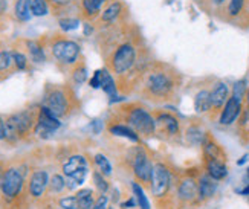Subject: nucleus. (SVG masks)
Segmentation results:
<instances>
[{"label":"nucleus","instance_id":"obj_1","mask_svg":"<svg viewBox=\"0 0 249 209\" xmlns=\"http://www.w3.org/2000/svg\"><path fill=\"white\" fill-rule=\"evenodd\" d=\"M182 86V75L170 64L151 61L138 84L142 100L153 104L175 103Z\"/></svg>","mask_w":249,"mask_h":209},{"label":"nucleus","instance_id":"obj_2","mask_svg":"<svg viewBox=\"0 0 249 209\" xmlns=\"http://www.w3.org/2000/svg\"><path fill=\"white\" fill-rule=\"evenodd\" d=\"M180 173L176 171L165 160H156L153 163L150 182V192L158 209H178L176 190Z\"/></svg>","mask_w":249,"mask_h":209},{"label":"nucleus","instance_id":"obj_3","mask_svg":"<svg viewBox=\"0 0 249 209\" xmlns=\"http://www.w3.org/2000/svg\"><path fill=\"white\" fill-rule=\"evenodd\" d=\"M118 115L121 116L123 122L132 127L139 138H153L156 135V124L153 113L148 112L142 104L139 103H127L124 105H120L116 108Z\"/></svg>","mask_w":249,"mask_h":209},{"label":"nucleus","instance_id":"obj_4","mask_svg":"<svg viewBox=\"0 0 249 209\" xmlns=\"http://www.w3.org/2000/svg\"><path fill=\"white\" fill-rule=\"evenodd\" d=\"M127 168L132 170L135 180L145 190H150L151 182V171H153V160H151L150 151L138 144L136 147L127 151Z\"/></svg>","mask_w":249,"mask_h":209},{"label":"nucleus","instance_id":"obj_5","mask_svg":"<svg viewBox=\"0 0 249 209\" xmlns=\"http://www.w3.org/2000/svg\"><path fill=\"white\" fill-rule=\"evenodd\" d=\"M199 173H196V174L180 173L178 190H176L178 209H187V208L202 205L200 199H199V186H197V174Z\"/></svg>","mask_w":249,"mask_h":209},{"label":"nucleus","instance_id":"obj_6","mask_svg":"<svg viewBox=\"0 0 249 209\" xmlns=\"http://www.w3.org/2000/svg\"><path fill=\"white\" fill-rule=\"evenodd\" d=\"M153 118L156 124V135L162 136L164 139H175L180 136L182 124L175 112H171V110H155Z\"/></svg>","mask_w":249,"mask_h":209},{"label":"nucleus","instance_id":"obj_7","mask_svg":"<svg viewBox=\"0 0 249 209\" xmlns=\"http://www.w3.org/2000/svg\"><path fill=\"white\" fill-rule=\"evenodd\" d=\"M36 121L34 115L29 110H23V112H18L16 115H11L8 121L5 122L6 125V139L9 140H16L17 138L26 135L31 128L36 127Z\"/></svg>","mask_w":249,"mask_h":209},{"label":"nucleus","instance_id":"obj_8","mask_svg":"<svg viewBox=\"0 0 249 209\" xmlns=\"http://www.w3.org/2000/svg\"><path fill=\"white\" fill-rule=\"evenodd\" d=\"M61 127V122L58 121V118L53 115L51 110L45 105L40 108V115H38V121L34 127L36 135L41 139H49L52 138V135Z\"/></svg>","mask_w":249,"mask_h":209},{"label":"nucleus","instance_id":"obj_9","mask_svg":"<svg viewBox=\"0 0 249 209\" xmlns=\"http://www.w3.org/2000/svg\"><path fill=\"white\" fill-rule=\"evenodd\" d=\"M52 55L60 63L73 64L80 55V46L75 41H71V40H60L57 43H53Z\"/></svg>","mask_w":249,"mask_h":209},{"label":"nucleus","instance_id":"obj_10","mask_svg":"<svg viewBox=\"0 0 249 209\" xmlns=\"http://www.w3.org/2000/svg\"><path fill=\"white\" fill-rule=\"evenodd\" d=\"M23 188V174L17 168H9L2 179V192L6 199H14Z\"/></svg>","mask_w":249,"mask_h":209},{"label":"nucleus","instance_id":"obj_11","mask_svg":"<svg viewBox=\"0 0 249 209\" xmlns=\"http://www.w3.org/2000/svg\"><path fill=\"white\" fill-rule=\"evenodd\" d=\"M211 92V110H210V118L214 119L217 115H220L223 105L226 104L230 98V87L223 81H215L213 87L210 89Z\"/></svg>","mask_w":249,"mask_h":209},{"label":"nucleus","instance_id":"obj_12","mask_svg":"<svg viewBox=\"0 0 249 209\" xmlns=\"http://www.w3.org/2000/svg\"><path fill=\"white\" fill-rule=\"evenodd\" d=\"M45 105L55 115L57 118H63L68 115L69 110V98L61 89H52L46 95Z\"/></svg>","mask_w":249,"mask_h":209},{"label":"nucleus","instance_id":"obj_13","mask_svg":"<svg viewBox=\"0 0 249 209\" xmlns=\"http://www.w3.org/2000/svg\"><path fill=\"white\" fill-rule=\"evenodd\" d=\"M243 105H245L243 103L237 101L235 98L230 96L219 115V124L220 125H232L235 121L239 119L242 110H243Z\"/></svg>","mask_w":249,"mask_h":209},{"label":"nucleus","instance_id":"obj_14","mask_svg":"<svg viewBox=\"0 0 249 209\" xmlns=\"http://www.w3.org/2000/svg\"><path fill=\"white\" fill-rule=\"evenodd\" d=\"M197 186H199L200 203H205L211 200L215 191H217V180L213 179L207 171H200L197 174Z\"/></svg>","mask_w":249,"mask_h":209},{"label":"nucleus","instance_id":"obj_15","mask_svg":"<svg viewBox=\"0 0 249 209\" xmlns=\"http://www.w3.org/2000/svg\"><path fill=\"white\" fill-rule=\"evenodd\" d=\"M246 6H248V0H228V3L222 9V13H225L223 20L239 21L242 18H246V21H249L246 14Z\"/></svg>","mask_w":249,"mask_h":209},{"label":"nucleus","instance_id":"obj_16","mask_svg":"<svg viewBox=\"0 0 249 209\" xmlns=\"http://www.w3.org/2000/svg\"><path fill=\"white\" fill-rule=\"evenodd\" d=\"M202 150H203V159H220L226 162V153L223 147L217 144V140L211 136V133H208L207 138H205Z\"/></svg>","mask_w":249,"mask_h":209},{"label":"nucleus","instance_id":"obj_17","mask_svg":"<svg viewBox=\"0 0 249 209\" xmlns=\"http://www.w3.org/2000/svg\"><path fill=\"white\" fill-rule=\"evenodd\" d=\"M49 185L48 180V173L46 171H36L31 175L29 180V192L34 199H40V197L45 194L46 186Z\"/></svg>","mask_w":249,"mask_h":209},{"label":"nucleus","instance_id":"obj_18","mask_svg":"<svg viewBox=\"0 0 249 209\" xmlns=\"http://www.w3.org/2000/svg\"><path fill=\"white\" fill-rule=\"evenodd\" d=\"M203 170L217 182L223 180L226 175H228V167H226V162L220 160V159H203Z\"/></svg>","mask_w":249,"mask_h":209},{"label":"nucleus","instance_id":"obj_19","mask_svg":"<svg viewBox=\"0 0 249 209\" xmlns=\"http://www.w3.org/2000/svg\"><path fill=\"white\" fill-rule=\"evenodd\" d=\"M208 131H205L202 128V125L199 124H191L185 128V133H183V138H185L187 144L193 145V147H202L205 138H207Z\"/></svg>","mask_w":249,"mask_h":209},{"label":"nucleus","instance_id":"obj_20","mask_svg":"<svg viewBox=\"0 0 249 209\" xmlns=\"http://www.w3.org/2000/svg\"><path fill=\"white\" fill-rule=\"evenodd\" d=\"M109 131H110L112 135H115V136H121V138H125L128 140H132L133 144H141L139 135L136 133V131L132 127H128L124 122H115V124H112L109 127Z\"/></svg>","mask_w":249,"mask_h":209},{"label":"nucleus","instance_id":"obj_21","mask_svg":"<svg viewBox=\"0 0 249 209\" xmlns=\"http://www.w3.org/2000/svg\"><path fill=\"white\" fill-rule=\"evenodd\" d=\"M194 110L199 113H210L211 110V92L210 89H200L194 95Z\"/></svg>","mask_w":249,"mask_h":209},{"label":"nucleus","instance_id":"obj_22","mask_svg":"<svg viewBox=\"0 0 249 209\" xmlns=\"http://www.w3.org/2000/svg\"><path fill=\"white\" fill-rule=\"evenodd\" d=\"M125 13V6L120 0H115L109 6H107L103 13H101V20L106 21V23H112V21L118 20L121 17V14Z\"/></svg>","mask_w":249,"mask_h":209},{"label":"nucleus","instance_id":"obj_23","mask_svg":"<svg viewBox=\"0 0 249 209\" xmlns=\"http://www.w3.org/2000/svg\"><path fill=\"white\" fill-rule=\"evenodd\" d=\"M84 168H88V160H86L83 156H71L68 159V162L63 165V173L66 177H69V175L75 174L80 170H84Z\"/></svg>","mask_w":249,"mask_h":209},{"label":"nucleus","instance_id":"obj_24","mask_svg":"<svg viewBox=\"0 0 249 209\" xmlns=\"http://www.w3.org/2000/svg\"><path fill=\"white\" fill-rule=\"evenodd\" d=\"M101 87L103 90L109 95L112 100L116 98V93H118V84L115 83L112 73L107 70V69H103V81H101Z\"/></svg>","mask_w":249,"mask_h":209},{"label":"nucleus","instance_id":"obj_25","mask_svg":"<svg viewBox=\"0 0 249 209\" xmlns=\"http://www.w3.org/2000/svg\"><path fill=\"white\" fill-rule=\"evenodd\" d=\"M77 200H78V208L80 209H92L95 205V192L92 190H81L77 192Z\"/></svg>","mask_w":249,"mask_h":209},{"label":"nucleus","instance_id":"obj_26","mask_svg":"<svg viewBox=\"0 0 249 209\" xmlns=\"http://www.w3.org/2000/svg\"><path fill=\"white\" fill-rule=\"evenodd\" d=\"M31 2L32 0H17L16 3V17L20 21H28L31 18Z\"/></svg>","mask_w":249,"mask_h":209},{"label":"nucleus","instance_id":"obj_27","mask_svg":"<svg viewBox=\"0 0 249 209\" xmlns=\"http://www.w3.org/2000/svg\"><path fill=\"white\" fill-rule=\"evenodd\" d=\"M132 190H133V194H135V199L138 200L139 208L141 209H150V203H148L147 197L144 194V188L136 180L132 182Z\"/></svg>","mask_w":249,"mask_h":209},{"label":"nucleus","instance_id":"obj_28","mask_svg":"<svg viewBox=\"0 0 249 209\" xmlns=\"http://www.w3.org/2000/svg\"><path fill=\"white\" fill-rule=\"evenodd\" d=\"M109 2V0H83V8L86 11V14L95 17L100 13V9L103 6V3Z\"/></svg>","mask_w":249,"mask_h":209},{"label":"nucleus","instance_id":"obj_29","mask_svg":"<svg viewBox=\"0 0 249 209\" xmlns=\"http://www.w3.org/2000/svg\"><path fill=\"white\" fill-rule=\"evenodd\" d=\"M246 92H248V86H246V80H240L237 81L234 86H232V98H235L237 101H240L245 104V100H246Z\"/></svg>","mask_w":249,"mask_h":209},{"label":"nucleus","instance_id":"obj_30","mask_svg":"<svg viewBox=\"0 0 249 209\" xmlns=\"http://www.w3.org/2000/svg\"><path fill=\"white\" fill-rule=\"evenodd\" d=\"M31 13L32 16L43 17L48 14V3L46 0H32L31 2Z\"/></svg>","mask_w":249,"mask_h":209},{"label":"nucleus","instance_id":"obj_31","mask_svg":"<svg viewBox=\"0 0 249 209\" xmlns=\"http://www.w3.org/2000/svg\"><path fill=\"white\" fill-rule=\"evenodd\" d=\"M93 183L101 194H107V191H109V182L106 180V175L101 171L93 173Z\"/></svg>","mask_w":249,"mask_h":209},{"label":"nucleus","instance_id":"obj_32","mask_svg":"<svg viewBox=\"0 0 249 209\" xmlns=\"http://www.w3.org/2000/svg\"><path fill=\"white\" fill-rule=\"evenodd\" d=\"M95 163H96V167H98V170L104 175H110L112 174V165H110L109 160H107V157L104 155H96L95 156Z\"/></svg>","mask_w":249,"mask_h":209},{"label":"nucleus","instance_id":"obj_33","mask_svg":"<svg viewBox=\"0 0 249 209\" xmlns=\"http://www.w3.org/2000/svg\"><path fill=\"white\" fill-rule=\"evenodd\" d=\"M64 186H66V180L63 179V175L53 174L51 177V180H49V190L52 192H61L64 190Z\"/></svg>","mask_w":249,"mask_h":209},{"label":"nucleus","instance_id":"obj_34","mask_svg":"<svg viewBox=\"0 0 249 209\" xmlns=\"http://www.w3.org/2000/svg\"><path fill=\"white\" fill-rule=\"evenodd\" d=\"M28 48H29V53H31V58L34 60L36 63H41L45 61V53H43V49L37 45L36 41H29L28 43Z\"/></svg>","mask_w":249,"mask_h":209},{"label":"nucleus","instance_id":"obj_35","mask_svg":"<svg viewBox=\"0 0 249 209\" xmlns=\"http://www.w3.org/2000/svg\"><path fill=\"white\" fill-rule=\"evenodd\" d=\"M60 208L61 209H80L78 208L77 197H75V195H72V197H64V199L60 200Z\"/></svg>","mask_w":249,"mask_h":209},{"label":"nucleus","instance_id":"obj_36","mask_svg":"<svg viewBox=\"0 0 249 209\" xmlns=\"http://www.w3.org/2000/svg\"><path fill=\"white\" fill-rule=\"evenodd\" d=\"M13 55L9 52H0V72L8 70L9 66L13 64Z\"/></svg>","mask_w":249,"mask_h":209},{"label":"nucleus","instance_id":"obj_37","mask_svg":"<svg viewBox=\"0 0 249 209\" xmlns=\"http://www.w3.org/2000/svg\"><path fill=\"white\" fill-rule=\"evenodd\" d=\"M80 25V21L77 18H61L60 20V28L63 31H73L77 29Z\"/></svg>","mask_w":249,"mask_h":209},{"label":"nucleus","instance_id":"obj_38","mask_svg":"<svg viewBox=\"0 0 249 209\" xmlns=\"http://www.w3.org/2000/svg\"><path fill=\"white\" fill-rule=\"evenodd\" d=\"M86 78H88V72H86V68H77L73 70V81L77 84H83L86 81Z\"/></svg>","mask_w":249,"mask_h":209},{"label":"nucleus","instance_id":"obj_39","mask_svg":"<svg viewBox=\"0 0 249 209\" xmlns=\"http://www.w3.org/2000/svg\"><path fill=\"white\" fill-rule=\"evenodd\" d=\"M13 60H14V64L17 66V69H20V70L26 69V57H25L23 53L14 52V53H13Z\"/></svg>","mask_w":249,"mask_h":209},{"label":"nucleus","instance_id":"obj_40","mask_svg":"<svg viewBox=\"0 0 249 209\" xmlns=\"http://www.w3.org/2000/svg\"><path fill=\"white\" fill-rule=\"evenodd\" d=\"M101 81H103V70H96L90 80V87L92 89H98V87H101Z\"/></svg>","mask_w":249,"mask_h":209},{"label":"nucleus","instance_id":"obj_41","mask_svg":"<svg viewBox=\"0 0 249 209\" xmlns=\"http://www.w3.org/2000/svg\"><path fill=\"white\" fill-rule=\"evenodd\" d=\"M107 203H109V199H107V195L106 194H101L98 199H96L95 205L92 209H107L109 206H107Z\"/></svg>","mask_w":249,"mask_h":209},{"label":"nucleus","instance_id":"obj_42","mask_svg":"<svg viewBox=\"0 0 249 209\" xmlns=\"http://www.w3.org/2000/svg\"><path fill=\"white\" fill-rule=\"evenodd\" d=\"M90 130L93 131L95 135H100L101 133V130H103V122L100 119H95L90 122Z\"/></svg>","mask_w":249,"mask_h":209},{"label":"nucleus","instance_id":"obj_43","mask_svg":"<svg viewBox=\"0 0 249 209\" xmlns=\"http://www.w3.org/2000/svg\"><path fill=\"white\" fill-rule=\"evenodd\" d=\"M208 3H210V6H213V8H215V9H223L225 8V5L228 3V0H208Z\"/></svg>","mask_w":249,"mask_h":209},{"label":"nucleus","instance_id":"obj_44","mask_svg":"<svg viewBox=\"0 0 249 209\" xmlns=\"http://www.w3.org/2000/svg\"><path fill=\"white\" fill-rule=\"evenodd\" d=\"M0 139H6V125L2 118H0Z\"/></svg>","mask_w":249,"mask_h":209},{"label":"nucleus","instance_id":"obj_45","mask_svg":"<svg viewBox=\"0 0 249 209\" xmlns=\"http://www.w3.org/2000/svg\"><path fill=\"white\" fill-rule=\"evenodd\" d=\"M133 206H135V199H128L127 202H124L121 205V208H124V209H132Z\"/></svg>","mask_w":249,"mask_h":209},{"label":"nucleus","instance_id":"obj_46","mask_svg":"<svg viewBox=\"0 0 249 209\" xmlns=\"http://www.w3.org/2000/svg\"><path fill=\"white\" fill-rule=\"evenodd\" d=\"M6 0H0V14H3L6 11Z\"/></svg>","mask_w":249,"mask_h":209},{"label":"nucleus","instance_id":"obj_47","mask_svg":"<svg viewBox=\"0 0 249 209\" xmlns=\"http://www.w3.org/2000/svg\"><path fill=\"white\" fill-rule=\"evenodd\" d=\"M84 34H86V35L92 34V28H90L89 25H84Z\"/></svg>","mask_w":249,"mask_h":209},{"label":"nucleus","instance_id":"obj_48","mask_svg":"<svg viewBox=\"0 0 249 209\" xmlns=\"http://www.w3.org/2000/svg\"><path fill=\"white\" fill-rule=\"evenodd\" d=\"M245 105L249 108V86H248V92H246V100H245Z\"/></svg>","mask_w":249,"mask_h":209},{"label":"nucleus","instance_id":"obj_49","mask_svg":"<svg viewBox=\"0 0 249 209\" xmlns=\"http://www.w3.org/2000/svg\"><path fill=\"white\" fill-rule=\"evenodd\" d=\"M240 194H242V195H249V185L246 186V188H243V190L240 191Z\"/></svg>","mask_w":249,"mask_h":209},{"label":"nucleus","instance_id":"obj_50","mask_svg":"<svg viewBox=\"0 0 249 209\" xmlns=\"http://www.w3.org/2000/svg\"><path fill=\"white\" fill-rule=\"evenodd\" d=\"M246 160H248V155H245V156H243V157H242V159H240L239 162H237V163H239V165H242V163H245Z\"/></svg>","mask_w":249,"mask_h":209},{"label":"nucleus","instance_id":"obj_51","mask_svg":"<svg viewBox=\"0 0 249 209\" xmlns=\"http://www.w3.org/2000/svg\"><path fill=\"white\" fill-rule=\"evenodd\" d=\"M246 14H248V18H249V0H248V6H246Z\"/></svg>","mask_w":249,"mask_h":209},{"label":"nucleus","instance_id":"obj_52","mask_svg":"<svg viewBox=\"0 0 249 209\" xmlns=\"http://www.w3.org/2000/svg\"><path fill=\"white\" fill-rule=\"evenodd\" d=\"M246 135H248V140H249V125H248V128H246Z\"/></svg>","mask_w":249,"mask_h":209},{"label":"nucleus","instance_id":"obj_53","mask_svg":"<svg viewBox=\"0 0 249 209\" xmlns=\"http://www.w3.org/2000/svg\"><path fill=\"white\" fill-rule=\"evenodd\" d=\"M248 177H249V168H248Z\"/></svg>","mask_w":249,"mask_h":209},{"label":"nucleus","instance_id":"obj_54","mask_svg":"<svg viewBox=\"0 0 249 209\" xmlns=\"http://www.w3.org/2000/svg\"><path fill=\"white\" fill-rule=\"evenodd\" d=\"M0 188H2V182H0Z\"/></svg>","mask_w":249,"mask_h":209},{"label":"nucleus","instance_id":"obj_55","mask_svg":"<svg viewBox=\"0 0 249 209\" xmlns=\"http://www.w3.org/2000/svg\"><path fill=\"white\" fill-rule=\"evenodd\" d=\"M107 209H113V208H107Z\"/></svg>","mask_w":249,"mask_h":209}]
</instances>
